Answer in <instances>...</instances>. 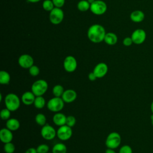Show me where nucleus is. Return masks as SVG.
<instances>
[{"label":"nucleus","instance_id":"dca6fc26","mask_svg":"<svg viewBox=\"0 0 153 153\" xmlns=\"http://www.w3.org/2000/svg\"><path fill=\"white\" fill-rule=\"evenodd\" d=\"M35 97L36 96L32 93V91H27L22 94L21 96V101L25 105H31L33 104Z\"/></svg>","mask_w":153,"mask_h":153},{"label":"nucleus","instance_id":"412c9836","mask_svg":"<svg viewBox=\"0 0 153 153\" xmlns=\"http://www.w3.org/2000/svg\"><path fill=\"white\" fill-rule=\"evenodd\" d=\"M11 76L10 74L5 71H0V83L2 85L8 84L10 82Z\"/></svg>","mask_w":153,"mask_h":153},{"label":"nucleus","instance_id":"79ce46f5","mask_svg":"<svg viewBox=\"0 0 153 153\" xmlns=\"http://www.w3.org/2000/svg\"><path fill=\"white\" fill-rule=\"evenodd\" d=\"M95 1H96V0H87V1H88L90 4H91L92 3H93Z\"/></svg>","mask_w":153,"mask_h":153},{"label":"nucleus","instance_id":"9d476101","mask_svg":"<svg viewBox=\"0 0 153 153\" xmlns=\"http://www.w3.org/2000/svg\"><path fill=\"white\" fill-rule=\"evenodd\" d=\"M131 38L134 44L136 45L142 44L145 42L146 38V32L142 29H136L131 33Z\"/></svg>","mask_w":153,"mask_h":153},{"label":"nucleus","instance_id":"c9c22d12","mask_svg":"<svg viewBox=\"0 0 153 153\" xmlns=\"http://www.w3.org/2000/svg\"><path fill=\"white\" fill-rule=\"evenodd\" d=\"M88 78L90 81H95L97 78L96 77V76L95 75V74L93 73V72H90L88 74Z\"/></svg>","mask_w":153,"mask_h":153},{"label":"nucleus","instance_id":"f704fd0d","mask_svg":"<svg viewBox=\"0 0 153 153\" xmlns=\"http://www.w3.org/2000/svg\"><path fill=\"white\" fill-rule=\"evenodd\" d=\"M133 43V40H132L131 36H130V37H128V36L126 37V38L123 39V45H125V46H126V47L130 46Z\"/></svg>","mask_w":153,"mask_h":153},{"label":"nucleus","instance_id":"58836bf2","mask_svg":"<svg viewBox=\"0 0 153 153\" xmlns=\"http://www.w3.org/2000/svg\"><path fill=\"white\" fill-rule=\"evenodd\" d=\"M27 1L29 2H31V3H36V2H39L41 0H27Z\"/></svg>","mask_w":153,"mask_h":153},{"label":"nucleus","instance_id":"39448f33","mask_svg":"<svg viewBox=\"0 0 153 153\" xmlns=\"http://www.w3.org/2000/svg\"><path fill=\"white\" fill-rule=\"evenodd\" d=\"M65 105V102L62 97H54L51 98L47 103L48 109L53 112H59L61 111Z\"/></svg>","mask_w":153,"mask_h":153},{"label":"nucleus","instance_id":"a19ab883","mask_svg":"<svg viewBox=\"0 0 153 153\" xmlns=\"http://www.w3.org/2000/svg\"><path fill=\"white\" fill-rule=\"evenodd\" d=\"M150 118H151V124H152V126H153V114H152V115H151Z\"/></svg>","mask_w":153,"mask_h":153},{"label":"nucleus","instance_id":"473e14b6","mask_svg":"<svg viewBox=\"0 0 153 153\" xmlns=\"http://www.w3.org/2000/svg\"><path fill=\"white\" fill-rule=\"evenodd\" d=\"M119 153H133V150L130 146L124 145L120 148Z\"/></svg>","mask_w":153,"mask_h":153},{"label":"nucleus","instance_id":"0eeeda50","mask_svg":"<svg viewBox=\"0 0 153 153\" xmlns=\"http://www.w3.org/2000/svg\"><path fill=\"white\" fill-rule=\"evenodd\" d=\"M64 13L61 8L54 7L50 12L49 19L50 22L53 25H59L63 20Z\"/></svg>","mask_w":153,"mask_h":153},{"label":"nucleus","instance_id":"7ed1b4c3","mask_svg":"<svg viewBox=\"0 0 153 153\" xmlns=\"http://www.w3.org/2000/svg\"><path fill=\"white\" fill-rule=\"evenodd\" d=\"M48 88V82L42 79L35 81L31 85V91L36 96H43Z\"/></svg>","mask_w":153,"mask_h":153},{"label":"nucleus","instance_id":"7c9ffc66","mask_svg":"<svg viewBox=\"0 0 153 153\" xmlns=\"http://www.w3.org/2000/svg\"><path fill=\"white\" fill-rule=\"evenodd\" d=\"M76 123V120L75 117L73 115H69L66 117V125L70 127H73Z\"/></svg>","mask_w":153,"mask_h":153},{"label":"nucleus","instance_id":"6e6552de","mask_svg":"<svg viewBox=\"0 0 153 153\" xmlns=\"http://www.w3.org/2000/svg\"><path fill=\"white\" fill-rule=\"evenodd\" d=\"M41 135L45 140H50L53 139L57 136V131L51 125L46 124L42 126L41 129Z\"/></svg>","mask_w":153,"mask_h":153},{"label":"nucleus","instance_id":"9b49d317","mask_svg":"<svg viewBox=\"0 0 153 153\" xmlns=\"http://www.w3.org/2000/svg\"><path fill=\"white\" fill-rule=\"evenodd\" d=\"M64 69L68 72H74L77 68V61L72 56H66L63 61Z\"/></svg>","mask_w":153,"mask_h":153},{"label":"nucleus","instance_id":"37998d69","mask_svg":"<svg viewBox=\"0 0 153 153\" xmlns=\"http://www.w3.org/2000/svg\"><path fill=\"white\" fill-rule=\"evenodd\" d=\"M47 153H53V152H47Z\"/></svg>","mask_w":153,"mask_h":153},{"label":"nucleus","instance_id":"a878e982","mask_svg":"<svg viewBox=\"0 0 153 153\" xmlns=\"http://www.w3.org/2000/svg\"><path fill=\"white\" fill-rule=\"evenodd\" d=\"M35 122L37 124L43 126L46 124V121H47V118L45 115L43 114L39 113L36 115L35 118Z\"/></svg>","mask_w":153,"mask_h":153},{"label":"nucleus","instance_id":"e433bc0d","mask_svg":"<svg viewBox=\"0 0 153 153\" xmlns=\"http://www.w3.org/2000/svg\"><path fill=\"white\" fill-rule=\"evenodd\" d=\"M25 153H38L36 149L34 148H29L26 150Z\"/></svg>","mask_w":153,"mask_h":153},{"label":"nucleus","instance_id":"6ab92c4d","mask_svg":"<svg viewBox=\"0 0 153 153\" xmlns=\"http://www.w3.org/2000/svg\"><path fill=\"white\" fill-rule=\"evenodd\" d=\"M20 123L19 121L16 118H10L8 120H7L6 127L9 130H11L12 131L17 130L20 128Z\"/></svg>","mask_w":153,"mask_h":153},{"label":"nucleus","instance_id":"f257e3e1","mask_svg":"<svg viewBox=\"0 0 153 153\" xmlns=\"http://www.w3.org/2000/svg\"><path fill=\"white\" fill-rule=\"evenodd\" d=\"M104 27L99 24H93L90 26L87 31L88 39L93 43H100L104 41L106 35Z\"/></svg>","mask_w":153,"mask_h":153},{"label":"nucleus","instance_id":"2f4dec72","mask_svg":"<svg viewBox=\"0 0 153 153\" xmlns=\"http://www.w3.org/2000/svg\"><path fill=\"white\" fill-rule=\"evenodd\" d=\"M38 153H47L49 151V146L45 143L39 145L36 148Z\"/></svg>","mask_w":153,"mask_h":153},{"label":"nucleus","instance_id":"423d86ee","mask_svg":"<svg viewBox=\"0 0 153 153\" xmlns=\"http://www.w3.org/2000/svg\"><path fill=\"white\" fill-rule=\"evenodd\" d=\"M90 10L91 12L97 16L102 15L107 10V5L102 0H96L90 5Z\"/></svg>","mask_w":153,"mask_h":153},{"label":"nucleus","instance_id":"f03ea898","mask_svg":"<svg viewBox=\"0 0 153 153\" xmlns=\"http://www.w3.org/2000/svg\"><path fill=\"white\" fill-rule=\"evenodd\" d=\"M4 102L5 107L12 112L16 111L19 108L21 101L16 94L10 93L5 96Z\"/></svg>","mask_w":153,"mask_h":153},{"label":"nucleus","instance_id":"c756f323","mask_svg":"<svg viewBox=\"0 0 153 153\" xmlns=\"http://www.w3.org/2000/svg\"><path fill=\"white\" fill-rule=\"evenodd\" d=\"M29 72L31 76H36L39 74L40 69L38 66L33 65L30 68H29Z\"/></svg>","mask_w":153,"mask_h":153},{"label":"nucleus","instance_id":"1a4fd4ad","mask_svg":"<svg viewBox=\"0 0 153 153\" xmlns=\"http://www.w3.org/2000/svg\"><path fill=\"white\" fill-rule=\"evenodd\" d=\"M72 127H70L66 124L60 126L57 130V136L61 140H68L72 137Z\"/></svg>","mask_w":153,"mask_h":153},{"label":"nucleus","instance_id":"f3484780","mask_svg":"<svg viewBox=\"0 0 153 153\" xmlns=\"http://www.w3.org/2000/svg\"><path fill=\"white\" fill-rule=\"evenodd\" d=\"M66 116L61 112H56L53 117V123L57 126H62L66 124Z\"/></svg>","mask_w":153,"mask_h":153},{"label":"nucleus","instance_id":"393cba45","mask_svg":"<svg viewBox=\"0 0 153 153\" xmlns=\"http://www.w3.org/2000/svg\"><path fill=\"white\" fill-rule=\"evenodd\" d=\"M65 90H64V88L63 87L60 85V84H56L55 85L53 89H52V92L53 95L55 97H61L63 93H64Z\"/></svg>","mask_w":153,"mask_h":153},{"label":"nucleus","instance_id":"cd10ccee","mask_svg":"<svg viewBox=\"0 0 153 153\" xmlns=\"http://www.w3.org/2000/svg\"><path fill=\"white\" fill-rule=\"evenodd\" d=\"M15 149V145L11 142L4 143V151L5 153H14Z\"/></svg>","mask_w":153,"mask_h":153},{"label":"nucleus","instance_id":"5701e85b","mask_svg":"<svg viewBox=\"0 0 153 153\" xmlns=\"http://www.w3.org/2000/svg\"><path fill=\"white\" fill-rule=\"evenodd\" d=\"M45 104H46L45 100L42 96H36L33 102V105L36 109H42L45 106Z\"/></svg>","mask_w":153,"mask_h":153},{"label":"nucleus","instance_id":"4c0bfd02","mask_svg":"<svg viewBox=\"0 0 153 153\" xmlns=\"http://www.w3.org/2000/svg\"><path fill=\"white\" fill-rule=\"evenodd\" d=\"M105 153H116V152L114 151V149L107 148V149L105 151Z\"/></svg>","mask_w":153,"mask_h":153},{"label":"nucleus","instance_id":"aec40b11","mask_svg":"<svg viewBox=\"0 0 153 153\" xmlns=\"http://www.w3.org/2000/svg\"><path fill=\"white\" fill-rule=\"evenodd\" d=\"M104 41L109 45H114L117 44L118 41V37L115 33L108 32L105 35Z\"/></svg>","mask_w":153,"mask_h":153},{"label":"nucleus","instance_id":"4be33fe9","mask_svg":"<svg viewBox=\"0 0 153 153\" xmlns=\"http://www.w3.org/2000/svg\"><path fill=\"white\" fill-rule=\"evenodd\" d=\"M53 153H66L67 147L63 143H57L55 144L52 148Z\"/></svg>","mask_w":153,"mask_h":153},{"label":"nucleus","instance_id":"c85d7f7f","mask_svg":"<svg viewBox=\"0 0 153 153\" xmlns=\"http://www.w3.org/2000/svg\"><path fill=\"white\" fill-rule=\"evenodd\" d=\"M11 111L7 108L2 109L0 112V116L1 119L3 120H8V119H10L11 116Z\"/></svg>","mask_w":153,"mask_h":153},{"label":"nucleus","instance_id":"b1692460","mask_svg":"<svg viewBox=\"0 0 153 153\" xmlns=\"http://www.w3.org/2000/svg\"><path fill=\"white\" fill-rule=\"evenodd\" d=\"M90 5L91 4L87 1V0H81L77 4V8L80 11L85 12L90 10Z\"/></svg>","mask_w":153,"mask_h":153},{"label":"nucleus","instance_id":"ddd939ff","mask_svg":"<svg viewBox=\"0 0 153 153\" xmlns=\"http://www.w3.org/2000/svg\"><path fill=\"white\" fill-rule=\"evenodd\" d=\"M108 71V65L103 62H100L97 64L93 69V73L97 78H101L105 76Z\"/></svg>","mask_w":153,"mask_h":153},{"label":"nucleus","instance_id":"4468645a","mask_svg":"<svg viewBox=\"0 0 153 153\" xmlns=\"http://www.w3.org/2000/svg\"><path fill=\"white\" fill-rule=\"evenodd\" d=\"M65 103H70L74 102L77 97L76 92L73 89H67L65 90L62 97Z\"/></svg>","mask_w":153,"mask_h":153},{"label":"nucleus","instance_id":"bb28decb","mask_svg":"<svg viewBox=\"0 0 153 153\" xmlns=\"http://www.w3.org/2000/svg\"><path fill=\"white\" fill-rule=\"evenodd\" d=\"M54 7L52 0H44L42 2V8L46 11L50 12Z\"/></svg>","mask_w":153,"mask_h":153},{"label":"nucleus","instance_id":"ea45409f","mask_svg":"<svg viewBox=\"0 0 153 153\" xmlns=\"http://www.w3.org/2000/svg\"><path fill=\"white\" fill-rule=\"evenodd\" d=\"M150 109H151V112H152V114H153V101L151 102V106H150Z\"/></svg>","mask_w":153,"mask_h":153},{"label":"nucleus","instance_id":"f8f14e48","mask_svg":"<svg viewBox=\"0 0 153 153\" xmlns=\"http://www.w3.org/2000/svg\"><path fill=\"white\" fill-rule=\"evenodd\" d=\"M33 58L27 54H22L18 59V63L19 66L24 69H29L33 65Z\"/></svg>","mask_w":153,"mask_h":153},{"label":"nucleus","instance_id":"a211bd4d","mask_svg":"<svg viewBox=\"0 0 153 153\" xmlns=\"http://www.w3.org/2000/svg\"><path fill=\"white\" fill-rule=\"evenodd\" d=\"M131 20L134 23H140L145 19V14L141 10H134L131 13L130 15Z\"/></svg>","mask_w":153,"mask_h":153},{"label":"nucleus","instance_id":"2eb2a0df","mask_svg":"<svg viewBox=\"0 0 153 153\" xmlns=\"http://www.w3.org/2000/svg\"><path fill=\"white\" fill-rule=\"evenodd\" d=\"M13 139V134L12 131L9 130L8 128H3L0 131V139L1 141L4 143H8L11 142Z\"/></svg>","mask_w":153,"mask_h":153},{"label":"nucleus","instance_id":"72a5a7b5","mask_svg":"<svg viewBox=\"0 0 153 153\" xmlns=\"http://www.w3.org/2000/svg\"><path fill=\"white\" fill-rule=\"evenodd\" d=\"M52 1L54 7L57 8H62L65 3V0H52Z\"/></svg>","mask_w":153,"mask_h":153},{"label":"nucleus","instance_id":"20e7f679","mask_svg":"<svg viewBox=\"0 0 153 153\" xmlns=\"http://www.w3.org/2000/svg\"><path fill=\"white\" fill-rule=\"evenodd\" d=\"M121 142V137L120 134L116 131H112L107 136L105 145L108 148L115 149L120 145Z\"/></svg>","mask_w":153,"mask_h":153}]
</instances>
